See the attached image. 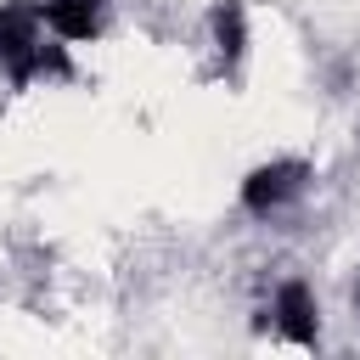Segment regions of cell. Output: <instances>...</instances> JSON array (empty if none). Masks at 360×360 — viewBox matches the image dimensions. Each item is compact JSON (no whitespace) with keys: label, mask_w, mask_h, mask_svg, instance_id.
Segmentation results:
<instances>
[{"label":"cell","mask_w":360,"mask_h":360,"mask_svg":"<svg viewBox=\"0 0 360 360\" xmlns=\"http://www.w3.org/2000/svg\"><path fill=\"white\" fill-rule=\"evenodd\" d=\"M304 186H309V163H304V158H270V163L248 169V180H242V208H248V214H276V208H287Z\"/></svg>","instance_id":"6da1fadb"},{"label":"cell","mask_w":360,"mask_h":360,"mask_svg":"<svg viewBox=\"0 0 360 360\" xmlns=\"http://www.w3.org/2000/svg\"><path fill=\"white\" fill-rule=\"evenodd\" d=\"M270 326H276L287 343H298V349H315V343H321V309H315L309 281H281V287H276Z\"/></svg>","instance_id":"7a4b0ae2"},{"label":"cell","mask_w":360,"mask_h":360,"mask_svg":"<svg viewBox=\"0 0 360 360\" xmlns=\"http://www.w3.org/2000/svg\"><path fill=\"white\" fill-rule=\"evenodd\" d=\"M34 11H39V28H51L62 45L96 39L101 22H107V0H45V6H34Z\"/></svg>","instance_id":"3957f363"},{"label":"cell","mask_w":360,"mask_h":360,"mask_svg":"<svg viewBox=\"0 0 360 360\" xmlns=\"http://www.w3.org/2000/svg\"><path fill=\"white\" fill-rule=\"evenodd\" d=\"M208 28H214V56H219V68L236 73L242 56H248V6H242V0H219V6L208 11Z\"/></svg>","instance_id":"277c9868"},{"label":"cell","mask_w":360,"mask_h":360,"mask_svg":"<svg viewBox=\"0 0 360 360\" xmlns=\"http://www.w3.org/2000/svg\"><path fill=\"white\" fill-rule=\"evenodd\" d=\"M39 45V11L34 6H0V68L6 79L17 73V62Z\"/></svg>","instance_id":"5b68a950"},{"label":"cell","mask_w":360,"mask_h":360,"mask_svg":"<svg viewBox=\"0 0 360 360\" xmlns=\"http://www.w3.org/2000/svg\"><path fill=\"white\" fill-rule=\"evenodd\" d=\"M34 79H73V62H68V45H34L22 62H17V73H11V84H34Z\"/></svg>","instance_id":"8992f818"},{"label":"cell","mask_w":360,"mask_h":360,"mask_svg":"<svg viewBox=\"0 0 360 360\" xmlns=\"http://www.w3.org/2000/svg\"><path fill=\"white\" fill-rule=\"evenodd\" d=\"M354 309H360V281H354Z\"/></svg>","instance_id":"52a82bcc"}]
</instances>
